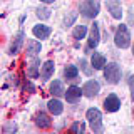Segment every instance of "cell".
<instances>
[{"instance_id":"cell-1","label":"cell","mask_w":134,"mask_h":134,"mask_svg":"<svg viewBox=\"0 0 134 134\" xmlns=\"http://www.w3.org/2000/svg\"><path fill=\"white\" fill-rule=\"evenodd\" d=\"M114 42H116V45L119 49H127L129 47V44H131V34H129V30H127V27H126V25L121 24L119 27L116 29Z\"/></svg>"},{"instance_id":"cell-2","label":"cell","mask_w":134,"mask_h":134,"mask_svg":"<svg viewBox=\"0 0 134 134\" xmlns=\"http://www.w3.org/2000/svg\"><path fill=\"white\" fill-rule=\"evenodd\" d=\"M86 117H87L89 126H91V129L94 132H100V131H102V114H100L99 109H96V107L87 109Z\"/></svg>"},{"instance_id":"cell-3","label":"cell","mask_w":134,"mask_h":134,"mask_svg":"<svg viewBox=\"0 0 134 134\" xmlns=\"http://www.w3.org/2000/svg\"><path fill=\"white\" fill-rule=\"evenodd\" d=\"M100 10V2L99 0H86L81 3V14L86 19H94Z\"/></svg>"},{"instance_id":"cell-4","label":"cell","mask_w":134,"mask_h":134,"mask_svg":"<svg viewBox=\"0 0 134 134\" xmlns=\"http://www.w3.org/2000/svg\"><path fill=\"white\" fill-rule=\"evenodd\" d=\"M121 75H122L121 67H119V64H116V62H111V64H107L104 67V77H106V81L109 84H117L121 81Z\"/></svg>"},{"instance_id":"cell-5","label":"cell","mask_w":134,"mask_h":134,"mask_svg":"<svg viewBox=\"0 0 134 134\" xmlns=\"http://www.w3.org/2000/svg\"><path fill=\"white\" fill-rule=\"evenodd\" d=\"M119 107H121V99L116 94H109L104 99V109H106V112H116V111H119Z\"/></svg>"},{"instance_id":"cell-6","label":"cell","mask_w":134,"mask_h":134,"mask_svg":"<svg viewBox=\"0 0 134 134\" xmlns=\"http://www.w3.org/2000/svg\"><path fill=\"white\" fill-rule=\"evenodd\" d=\"M100 91V84L97 81H87L82 87V92L86 97H96Z\"/></svg>"},{"instance_id":"cell-7","label":"cell","mask_w":134,"mask_h":134,"mask_svg":"<svg viewBox=\"0 0 134 134\" xmlns=\"http://www.w3.org/2000/svg\"><path fill=\"white\" fill-rule=\"evenodd\" d=\"M99 42H100V32H99V24L97 22H94L92 24V27H91V34H89V49L92 47H97L99 45Z\"/></svg>"},{"instance_id":"cell-8","label":"cell","mask_w":134,"mask_h":134,"mask_svg":"<svg viewBox=\"0 0 134 134\" xmlns=\"http://www.w3.org/2000/svg\"><path fill=\"white\" fill-rule=\"evenodd\" d=\"M84 94L81 87H77V86H70L69 89L65 91V99H67V102H70V104H75L79 99H81V96Z\"/></svg>"},{"instance_id":"cell-9","label":"cell","mask_w":134,"mask_h":134,"mask_svg":"<svg viewBox=\"0 0 134 134\" xmlns=\"http://www.w3.org/2000/svg\"><path fill=\"white\" fill-rule=\"evenodd\" d=\"M34 121H35V126L40 129H49L50 126H52V121H50V117L45 114V112H37L35 117H34Z\"/></svg>"},{"instance_id":"cell-10","label":"cell","mask_w":134,"mask_h":134,"mask_svg":"<svg viewBox=\"0 0 134 134\" xmlns=\"http://www.w3.org/2000/svg\"><path fill=\"white\" fill-rule=\"evenodd\" d=\"M107 10L114 19L122 17V7H121V2H117V0H107Z\"/></svg>"},{"instance_id":"cell-11","label":"cell","mask_w":134,"mask_h":134,"mask_svg":"<svg viewBox=\"0 0 134 134\" xmlns=\"http://www.w3.org/2000/svg\"><path fill=\"white\" fill-rule=\"evenodd\" d=\"M32 32H34V35H35L37 39L44 40V39H47L50 35V27L49 25H44V24H39V25H35V27L32 29Z\"/></svg>"},{"instance_id":"cell-12","label":"cell","mask_w":134,"mask_h":134,"mask_svg":"<svg viewBox=\"0 0 134 134\" xmlns=\"http://www.w3.org/2000/svg\"><path fill=\"white\" fill-rule=\"evenodd\" d=\"M24 32L20 30L19 34H17V35L14 37V40H12V45H10V49H8V54H10V55H14V54H17L20 50V47H22V44H24Z\"/></svg>"},{"instance_id":"cell-13","label":"cell","mask_w":134,"mask_h":134,"mask_svg":"<svg viewBox=\"0 0 134 134\" xmlns=\"http://www.w3.org/2000/svg\"><path fill=\"white\" fill-rule=\"evenodd\" d=\"M91 65L94 67V70L104 69V67H106V57H104L102 54H99V52L92 54V57H91Z\"/></svg>"},{"instance_id":"cell-14","label":"cell","mask_w":134,"mask_h":134,"mask_svg":"<svg viewBox=\"0 0 134 134\" xmlns=\"http://www.w3.org/2000/svg\"><path fill=\"white\" fill-rule=\"evenodd\" d=\"M47 107H49L50 114H54V116L62 114V111H64V104H62L59 99H50L47 102Z\"/></svg>"},{"instance_id":"cell-15","label":"cell","mask_w":134,"mask_h":134,"mask_svg":"<svg viewBox=\"0 0 134 134\" xmlns=\"http://www.w3.org/2000/svg\"><path fill=\"white\" fill-rule=\"evenodd\" d=\"M54 69H55L54 60L44 62V65H42V81H49V79L52 77V74H54Z\"/></svg>"},{"instance_id":"cell-16","label":"cell","mask_w":134,"mask_h":134,"mask_svg":"<svg viewBox=\"0 0 134 134\" xmlns=\"http://www.w3.org/2000/svg\"><path fill=\"white\" fill-rule=\"evenodd\" d=\"M40 49H42V45L39 40H29L27 39V54L29 55L35 57L37 54H40Z\"/></svg>"},{"instance_id":"cell-17","label":"cell","mask_w":134,"mask_h":134,"mask_svg":"<svg viewBox=\"0 0 134 134\" xmlns=\"http://www.w3.org/2000/svg\"><path fill=\"white\" fill-rule=\"evenodd\" d=\"M50 94L54 97H60V96H65V91H64V86H62L60 81H52L50 84Z\"/></svg>"},{"instance_id":"cell-18","label":"cell","mask_w":134,"mask_h":134,"mask_svg":"<svg viewBox=\"0 0 134 134\" xmlns=\"http://www.w3.org/2000/svg\"><path fill=\"white\" fill-rule=\"evenodd\" d=\"M39 65H40V62H39V59H35L34 57L32 59V62H30V65H29V69H27V74H29V77H32V79H37L39 77Z\"/></svg>"},{"instance_id":"cell-19","label":"cell","mask_w":134,"mask_h":134,"mask_svg":"<svg viewBox=\"0 0 134 134\" xmlns=\"http://www.w3.org/2000/svg\"><path fill=\"white\" fill-rule=\"evenodd\" d=\"M72 35H74V39H77V40L84 39V37L87 35V27L86 25H75L74 30H72Z\"/></svg>"},{"instance_id":"cell-20","label":"cell","mask_w":134,"mask_h":134,"mask_svg":"<svg viewBox=\"0 0 134 134\" xmlns=\"http://www.w3.org/2000/svg\"><path fill=\"white\" fill-rule=\"evenodd\" d=\"M64 75L67 79H75L79 75V69L75 65H67L65 69H64Z\"/></svg>"},{"instance_id":"cell-21","label":"cell","mask_w":134,"mask_h":134,"mask_svg":"<svg viewBox=\"0 0 134 134\" xmlns=\"http://www.w3.org/2000/svg\"><path fill=\"white\" fill-rule=\"evenodd\" d=\"M37 17H39L40 20L49 19V17H50V10H49V8H44V7H42V8H37Z\"/></svg>"},{"instance_id":"cell-22","label":"cell","mask_w":134,"mask_h":134,"mask_svg":"<svg viewBox=\"0 0 134 134\" xmlns=\"http://www.w3.org/2000/svg\"><path fill=\"white\" fill-rule=\"evenodd\" d=\"M84 129H86V124H84V122H79V121L70 126V131H72V132H84Z\"/></svg>"},{"instance_id":"cell-23","label":"cell","mask_w":134,"mask_h":134,"mask_svg":"<svg viewBox=\"0 0 134 134\" xmlns=\"http://www.w3.org/2000/svg\"><path fill=\"white\" fill-rule=\"evenodd\" d=\"M75 17H77V14H75V12H70V15L64 19V27H70V25H72V22L75 20Z\"/></svg>"},{"instance_id":"cell-24","label":"cell","mask_w":134,"mask_h":134,"mask_svg":"<svg viewBox=\"0 0 134 134\" xmlns=\"http://www.w3.org/2000/svg\"><path fill=\"white\" fill-rule=\"evenodd\" d=\"M81 67H82V69H84V72H86L87 75H91V74H92V70L89 69V67H87V62L84 60V59H82V60H81Z\"/></svg>"},{"instance_id":"cell-25","label":"cell","mask_w":134,"mask_h":134,"mask_svg":"<svg viewBox=\"0 0 134 134\" xmlns=\"http://www.w3.org/2000/svg\"><path fill=\"white\" fill-rule=\"evenodd\" d=\"M129 89H131V96H132V99H134V75L129 77Z\"/></svg>"},{"instance_id":"cell-26","label":"cell","mask_w":134,"mask_h":134,"mask_svg":"<svg viewBox=\"0 0 134 134\" xmlns=\"http://www.w3.org/2000/svg\"><path fill=\"white\" fill-rule=\"evenodd\" d=\"M8 131H17V126L15 124H8L3 127V132H8Z\"/></svg>"},{"instance_id":"cell-27","label":"cell","mask_w":134,"mask_h":134,"mask_svg":"<svg viewBox=\"0 0 134 134\" xmlns=\"http://www.w3.org/2000/svg\"><path fill=\"white\" fill-rule=\"evenodd\" d=\"M24 89H25V91H29V92H30V94H32V92H35V89H34V86H32L30 82H25Z\"/></svg>"},{"instance_id":"cell-28","label":"cell","mask_w":134,"mask_h":134,"mask_svg":"<svg viewBox=\"0 0 134 134\" xmlns=\"http://www.w3.org/2000/svg\"><path fill=\"white\" fill-rule=\"evenodd\" d=\"M42 3H52V2H55V0H40Z\"/></svg>"},{"instance_id":"cell-29","label":"cell","mask_w":134,"mask_h":134,"mask_svg":"<svg viewBox=\"0 0 134 134\" xmlns=\"http://www.w3.org/2000/svg\"><path fill=\"white\" fill-rule=\"evenodd\" d=\"M132 54H134V47H132Z\"/></svg>"}]
</instances>
